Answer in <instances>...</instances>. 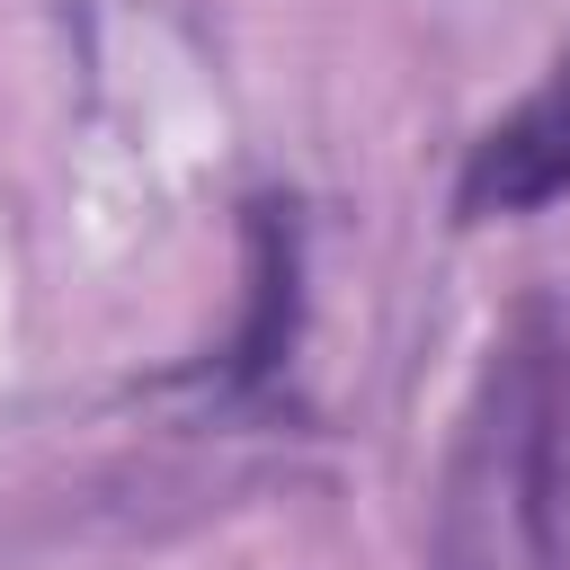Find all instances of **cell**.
<instances>
[{"label": "cell", "instance_id": "cell-1", "mask_svg": "<svg viewBox=\"0 0 570 570\" xmlns=\"http://www.w3.org/2000/svg\"><path fill=\"white\" fill-rule=\"evenodd\" d=\"M561 347L543 321H525L499 347L481 410L463 419L436 517V570H561Z\"/></svg>", "mask_w": 570, "mask_h": 570}, {"label": "cell", "instance_id": "cell-2", "mask_svg": "<svg viewBox=\"0 0 570 570\" xmlns=\"http://www.w3.org/2000/svg\"><path fill=\"white\" fill-rule=\"evenodd\" d=\"M552 196H570V53L552 62V80L508 107L454 169V223H517L543 214Z\"/></svg>", "mask_w": 570, "mask_h": 570}, {"label": "cell", "instance_id": "cell-3", "mask_svg": "<svg viewBox=\"0 0 570 570\" xmlns=\"http://www.w3.org/2000/svg\"><path fill=\"white\" fill-rule=\"evenodd\" d=\"M294 330H303V223H294V196H258L249 205V312L232 330L223 383L267 392L294 356Z\"/></svg>", "mask_w": 570, "mask_h": 570}]
</instances>
